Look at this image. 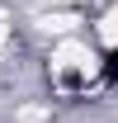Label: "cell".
<instances>
[{"label":"cell","instance_id":"1","mask_svg":"<svg viewBox=\"0 0 118 123\" xmlns=\"http://www.w3.org/2000/svg\"><path fill=\"white\" fill-rule=\"evenodd\" d=\"M52 71L66 76V80H90L99 71V57H94L85 43H61L57 52H52Z\"/></svg>","mask_w":118,"mask_h":123},{"label":"cell","instance_id":"2","mask_svg":"<svg viewBox=\"0 0 118 123\" xmlns=\"http://www.w3.org/2000/svg\"><path fill=\"white\" fill-rule=\"evenodd\" d=\"M38 24H43V29H52V33H71L80 19H76V10H57V14H43Z\"/></svg>","mask_w":118,"mask_h":123},{"label":"cell","instance_id":"3","mask_svg":"<svg viewBox=\"0 0 118 123\" xmlns=\"http://www.w3.org/2000/svg\"><path fill=\"white\" fill-rule=\"evenodd\" d=\"M99 43H104V47H118V5L99 19Z\"/></svg>","mask_w":118,"mask_h":123},{"label":"cell","instance_id":"4","mask_svg":"<svg viewBox=\"0 0 118 123\" xmlns=\"http://www.w3.org/2000/svg\"><path fill=\"white\" fill-rule=\"evenodd\" d=\"M5 38H10V29H5V19H0V43H5Z\"/></svg>","mask_w":118,"mask_h":123}]
</instances>
